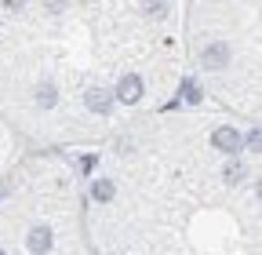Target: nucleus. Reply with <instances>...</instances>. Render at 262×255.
<instances>
[{
	"instance_id": "f257e3e1",
	"label": "nucleus",
	"mask_w": 262,
	"mask_h": 255,
	"mask_svg": "<svg viewBox=\"0 0 262 255\" xmlns=\"http://www.w3.org/2000/svg\"><path fill=\"white\" fill-rule=\"evenodd\" d=\"M139 95H142V80L139 77H124L120 88H117V99L120 102H139Z\"/></svg>"
},
{
	"instance_id": "f03ea898",
	"label": "nucleus",
	"mask_w": 262,
	"mask_h": 255,
	"mask_svg": "<svg viewBox=\"0 0 262 255\" xmlns=\"http://www.w3.org/2000/svg\"><path fill=\"white\" fill-rule=\"evenodd\" d=\"M215 146L226 150V153H233V150L241 146V135L233 132V128H219V132H215Z\"/></svg>"
},
{
	"instance_id": "7ed1b4c3",
	"label": "nucleus",
	"mask_w": 262,
	"mask_h": 255,
	"mask_svg": "<svg viewBox=\"0 0 262 255\" xmlns=\"http://www.w3.org/2000/svg\"><path fill=\"white\" fill-rule=\"evenodd\" d=\"M51 248V230H33L29 233V251L33 255H44Z\"/></svg>"
},
{
	"instance_id": "20e7f679",
	"label": "nucleus",
	"mask_w": 262,
	"mask_h": 255,
	"mask_svg": "<svg viewBox=\"0 0 262 255\" xmlns=\"http://www.w3.org/2000/svg\"><path fill=\"white\" fill-rule=\"evenodd\" d=\"M88 106H91V110H98V113H106V106H110V95H106V91H98V88H91V95H88Z\"/></svg>"
},
{
	"instance_id": "39448f33",
	"label": "nucleus",
	"mask_w": 262,
	"mask_h": 255,
	"mask_svg": "<svg viewBox=\"0 0 262 255\" xmlns=\"http://www.w3.org/2000/svg\"><path fill=\"white\" fill-rule=\"evenodd\" d=\"M91 194H95L98 201H110V197H113V186H110V182H95V189H91Z\"/></svg>"
},
{
	"instance_id": "423d86ee",
	"label": "nucleus",
	"mask_w": 262,
	"mask_h": 255,
	"mask_svg": "<svg viewBox=\"0 0 262 255\" xmlns=\"http://www.w3.org/2000/svg\"><path fill=\"white\" fill-rule=\"evenodd\" d=\"M226 62V48H211V55H204V66H219Z\"/></svg>"
},
{
	"instance_id": "0eeeda50",
	"label": "nucleus",
	"mask_w": 262,
	"mask_h": 255,
	"mask_svg": "<svg viewBox=\"0 0 262 255\" xmlns=\"http://www.w3.org/2000/svg\"><path fill=\"white\" fill-rule=\"evenodd\" d=\"M182 95H186V102H201V88H196L193 80H186V88H182Z\"/></svg>"
},
{
	"instance_id": "6e6552de",
	"label": "nucleus",
	"mask_w": 262,
	"mask_h": 255,
	"mask_svg": "<svg viewBox=\"0 0 262 255\" xmlns=\"http://www.w3.org/2000/svg\"><path fill=\"white\" fill-rule=\"evenodd\" d=\"M40 102H44V106H48V102H55V91H51V88H44V91H40Z\"/></svg>"
},
{
	"instance_id": "1a4fd4ad",
	"label": "nucleus",
	"mask_w": 262,
	"mask_h": 255,
	"mask_svg": "<svg viewBox=\"0 0 262 255\" xmlns=\"http://www.w3.org/2000/svg\"><path fill=\"white\" fill-rule=\"evenodd\" d=\"M0 255H8V251H0Z\"/></svg>"
}]
</instances>
